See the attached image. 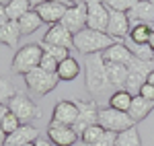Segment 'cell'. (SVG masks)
<instances>
[{"mask_svg":"<svg viewBox=\"0 0 154 146\" xmlns=\"http://www.w3.org/2000/svg\"><path fill=\"white\" fill-rule=\"evenodd\" d=\"M113 43H117L115 39L107 33L95 31V29H82L80 33L74 35V49H78L84 56H93V54H103L107 48H111Z\"/></svg>","mask_w":154,"mask_h":146,"instance_id":"1","label":"cell"},{"mask_svg":"<svg viewBox=\"0 0 154 146\" xmlns=\"http://www.w3.org/2000/svg\"><path fill=\"white\" fill-rule=\"evenodd\" d=\"M84 72H86V91L91 95L97 93H103L109 89V80H107V72H105V60L101 54H93V56H86V64H84Z\"/></svg>","mask_w":154,"mask_h":146,"instance_id":"2","label":"cell"},{"mask_svg":"<svg viewBox=\"0 0 154 146\" xmlns=\"http://www.w3.org/2000/svg\"><path fill=\"white\" fill-rule=\"evenodd\" d=\"M41 58H43V49H41V45H39V43H29V45H23V48L14 54L11 68H12V72L23 74L25 76L27 72L39 68Z\"/></svg>","mask_w":154,"mask_h":146,"instance_id":"3","label":"cell"},{"mask_svg":"<svg viewBox=\"0 0 154 146\" xmlns=\"http://www.w3.org/2000/svg\"><path fill=\"white\" fill-rule=\"evenodd\" d=\"M152 70H154V62H144L138 60V58H131L130 64H128V80H125L123 89L131 95H138L140 89L146 85L148 74Z\"/></svg>","mask_w":154,"mask_h":146,"instance_id":"4","label":"cell"},{"mask_svg":"<svg viewBox=\"0 0 154 146\" xmlns=\"http://www.w3.org/2000/svg\"><path fill=\"white\" fill-rule=\"evenodd\" d=\"M97 123H99L105 132H113V134H121V132H125L128 128H134V126H136L128 113L111 109L109 105L99 109V120H97Z\"/></svg>","mask_w":154,"mask_h":146,"instance_id":"5","label":"cell"},{"mask_svg":"<svg viewBox=\"0 0 154 146\" xmlns=\"http://www.w3.org/2000/svg\"><path fill=\"white\" fill-rule=\"evenodd\" d=\"M23 78H25L27 89H29L33 95H39V97H45L48 93H51L60 82L58 74L45 72V70H41V68H35V70L27 72Z\"/></svg>","mask_w":154,"mask_h":146,"instance_id":"6","label":"cell"},{"mask_svg":"<svg viewBox=\"0 0 154 146\" xmlns=\"http://www.w3.org/2000/svg\"><path fill=\"white\" fill-rule=\"evenodd\" d=\"M6 105H8V109L21 120V123H29V122H33V120H37V117H41L39 107H37L25 93H17Z\"/></svg>","mask_w":154,"mask_h":146,"instance_id":"7","label":"cell"},{"mask_svg":"<svg viewBox=\"0 0 154 146\" xmlns=\"http://www.w3.org/2000/svg\"><path fill=\"white\" fill-rule=\"evenodd\" d=\"M84 4H86V29L107 33L109 8L103 4V0H84Z\"/></svg>","mask_w":154,"mask_h":146,"instance_id":"8","label":"cell"},{"mask_svg":"<svg viewBox=\"0 0 154 146\" xmlns=\"http://www.w3.org/2000/svg\"><path fill=\"white\" fill-rule=\"evenodd\" d=\"M76 107H78V117H76V123L72 126L74 130H76V134L80 136L88 128V126H95L97 120H99V103H97L95 99H91V101H76Z\"/></svg>","mask_w":154,"mask_h":146,"instance_id":"9","label":"cell"},{"mask_svg":"<svg viewBox=\"0 0 154 146\" xmlns=\"http://www.w3.org/2000/svg\"><path fill=\"white\" fill-rule=\"evenodd\" d=\"M62 25L70 31L72 35H76L82 29H86V4L78 2V4L68 6V11L64 14V19H62Z\"/></svg>","mask_w":154,"mask_h":146,"instance_id":"10","label":"cell"},{"mask_svg":"<svg viewBox=\"0 0 154 146\" xmlns=\"http://www.w3.org/2000/svg\"><path fill=\"white\" fill-rule=\"evenodd\" d=\"M80 136L72 126H60V123H49L48 128V140L54 146H74Z\"/></svg>","mask_w":154,"mask_h":146,"instance_id":"11","label":"cell"},{"mask_svg":"<svg viewBox=\"0 0 154 146\" xmlns=\"http://www.w3.org/2000/svg\"><path fill=\"white\" fill-rule=\"evenodd\" d=\"M130 19L128 12L109 11V23H107V35H111L115 41H123L130 35Z\"/></svg>","mask_w":154,"mask_h":146,"instance_id":"12","label":"cell"},{"mask_svg":"<svg viewBox=\"0 0 154 146\" xmlns=\"http://www.w3.org/2000/svg\"><path fill=\"white\" fill-rule=\"evenodd\" d=\"M78 117V107H76V101H68V99H62L56 103L54 113H51V123H60V126H74Z\"/></svg>","mask_w":154,"mask_h":146,"instance_id":"13","label":"cell"},{"mask_svg":"<svg viewBox=\"0 0 154 146\" xmlns=\"http://www.w3.org/2000/svg\"><path fill=\"white\" fill-rule=\"evenodd\" d=\"M41 43H49V45H60V48L72 49V48H74V35H72L62 23L49 25V29L45 31V35H43V39H41Z\"/></svg>","mask_w":154,"mask_h":146,"instance_id":"14","label":"cell"},{"mask_svg":"<svg viewBox=\"0 0 154 146\" xmlns=\"http://www.w3.org/2000/svg\"><path fill=\"white\" fill-rule=\"evenodd\" d=\"M37 14L41 17V21L48 25H58L62 23V19H64V14L68 11V4H64V2H51V0H45L43 4H39L35 8Z\"/></svg>","mask_w":154,"mask_h":146,"instance_id":"15","label":"cell"},{"mask_svg":"<svg viewBox=\"0 0 154 146\" xmlns=\"http://www.w3.org/2000/svg\"><path fill=\"white\" fill-rule=\"evenodd\" d=\"M128 19H130V25H136V23L152 25L154 23V2L152 0H140L128 12Z\"/></svg>","mask_w":154,"mask_h":146,"instance_id":"16","label":"cell"},{"mask_svg":"<svg viewBox=\"0 0 154 146\" xmlns=\"http://www.w3.org/2000/svg\"><path fill=\"white\" fill-rule=\"evenodd\" d=\"M39 138V130L33 128L31 123H23L19 130H14L12 134H8L6 138V146H25V144H33Z\"/></svg>","mask_w":154,"mask_h":146,"instance_id":"17","label":"cell"},{"mask_svg":"<svg viewBox=\"0 0 154 146\" xmlns=\"http://www.w3.org/2000/svg\"><path fill=\"white\" fill-rule=\"evenodd\" d=\"M152 109H154V101H146V99L140 97V95H134L128 115L131 117L134 123H138V122H142V120H146Z\"/></svg>","mask_w":154,"mask_h":146,"instance_id":"18","label":"cell"},{"mask_svg":"<svg viewBox=\"0 0 154 146\" xmlns=\"http://www.w3.org/2000/svg\"><path fill=\"white\" fill-rule=\"evenodd\" d=\"M101 56H103V60H105V62H115V64H123V66H128L130 60L134 58V56H131V51L125 48V43H123V41L113 43V45H111V48H107Z\"/></svg>","mask_w":154,"mask_h":146,"instance_id":"19","label":"cell"},{"mask_svg":"<svg viewBox=\"0 0 154 146\" xmlns=\"http://www.w3.org/2000/svg\"><path fill=\"white\" fill-rule=\"evenodd\" d=\"M105 72H107L109 85L117 86V89H123L125 80H128V66L115 64V62H105Z\"/></svg>","mask_w":154,"mask_h":146,"instance_id":"20","label":"cell"},{"mask_svg":"<svg viewBox=\"0 0 154 146\" xmlns=\"http://www.w3.org/2000/svg\"><path fill=\"white\" fill-rule=\"evenodd\" d=\"M21 37H23V35H21L19 21H8L4 27H0V43L8 45V48H17Z\"/></svg>","mask_w":154,"mask_h":146,"instance_id":"21","label":"cell"},{"mask_svg":"<svg viewBox=\"0 0 154 146\" xmlns=\"http://www.w3.org/2000/svg\"><path fill=\"white\" fill-rule=\"evenodd\" d=\"M60 80H64V82H70L74 78H78V74H80V64L78 60H74V58H66V60H62L58 64V70H56Z\"/></svg>","mask_w":154,"mask_h":146,"instance_id":"22","label":"cell"},{"mask_svg":"<svg viewBox=\"0 0 154 146\" xmlns=\"http://www.w3.org/2000/svg\"><path fill=\"white\" fill-rule=\"evenodd\" d=\"M131 99H134L131 93H128L125 89H117V91L111 93V97H109V107L128 113V111H130V105H131Z\"/></svg>","mask_w":154,"mask_h":146,"instance_id":"23","label":"cell"},{"mask_svg":"<svg viewBox=\"0 0 154 146\" xmlns=\"http://www.w3.org/2000/svg\"><path fill=\"white\" fill-rule=\"evenodd\" d=\"M43 25V21H41V17L37 14V11L33 8V11H29L25 17H21L19 19V27H21V35H31V33H35L37 29Z\"/></svg>","mask_w":154,"mask_h":146,"instance_id":"24","label":"cell"},{"mask_svg":"<svg viewBox=\"0 0 154 146\" xmlns=\"http://www.w3.org/2000/svg\"><path fill=\"white\" fill-rule=\"evenodd\" d=\"M123 43H125V48L131 51L134 58L144 60V62H154V49L150 48L148 43H134L130 39H123Z\"/></svg>","mask_w":154,"mask_h":146,"instance_id":"25","label":"cell"},{"mask_svg":"<svg viewBox=\"0 0 154 146\" xmlns=\"http://www.w3.org/2000/svg\"><path fill=\"white\" fill-rule=\"evenodd\" d=\"M150 33H152V25L136 23V25L130 27V35L125 37V39H130V41H134V43H148Z\"/></svg>","mask_w":154,"mask_h":146,"instance_id":"26","label":"cell"},{"mask_svg":"<svg viewBox=\"0 0 154 146\" xmlns=\"http://www.w3.org/2000/svg\"><path fill=\"white\" fill-rule=\"evenodd\" d=\"M4 8H6V14H8V21H19V19L25 17L29 11H33L27 0H11Z\"/></svg>","mask_w":154,"mask_h":146,"instance_id":"27","label":"cell"},{"mask_svg":"<svg viewBox=\"0 0 154 146\" xmlns=\"http://www.w3.org/2000/svg\"><path fill=\"white\" fill-rule=\"evenodd\" d=\"M115 146H142V138H140V132L138 128H128L125 132L117 134L115 138Z\"/></svg>","mask_w":154,"mask_h":146,"instance_id":"28","label":"cell"},{"mask_svg":"<svg viewBox=\"0 0 154 146\" xmlns=\"http://www.w3.org/2000/svg\"><path fill=\"white\" fill-rule=\"evenodd\" d=\"M103 134H105V130H103L99 123L88 126L82 134H80V142H82V146H93V144H97V142L103 138Z\"/></svg>","mask_w":154,"mask_h":146,"instance_id":"29","label":"cell"},{"mask_svg":"<svg viewBox=\"0 0 154 146\" xmlns=\"http://www.w3.org/2000/svg\"><path fill=\"white\" fill-rule=\"evenodd\" d=\"M39 45H41V49H43V54L51 56V58L58 62V64L62 60H66V58H70V49H66V48H60V45H49V43H41V41H39Z\"/></svg>","mask_w":154,"mask_h":146,"instance_id":"30","label":"cell"},{"mask_svg":"<svg viewBox=\"0 0 154 146\" xmlns=\"http://www.w3.org/2000/svg\"><path fill=\"white\" fill-rule=\"evenodd\" d=\"M140 0H103L109 11H117V12H130Z\"/></svg>","mask_w":154,"mask_h":146,"instance_id":"31","label":"cell"},{"mask_svg":"<svg viewBox=\"0 0 154 146\" xmlns=\"http://www.w3.org/2000/svg\"><path fill=\"white\" fill-rule=\"evenodd\" d=\"M17 95V91H14V85H12L8 78H4V76H0V105H6L12 97Z\"/></svg>","mask_w":154,"mask_h":146,"instance_id":"32","label":"cell"},{"mask_svg":"<svg viewBox=\"0 0 154 146\" xmlns=\"http://www.w3.org/2000/svg\"><path fill=\"white\" fill-rule=\"evenodd\" d=\"M21 126H23V123H21V120H19L12 111H8V113H6V117H4V120H2V123H0V128L6 132V136L12 134L14 130H19Z\"/></svg>","mask_w":154,"mask_h":146,"instance_id":"33","label":"cell"},{"mask_svg":"<svg viewBox=\"0 0 154 146\" xmlns=\"http://www.w3.org/2000/svg\"><path fill=\"white\" fill-rule=\"evenodd\" d=\"M39 68H41V70H45V72L56 74V70H58V62L54 60L51 56L43 54V58H41V62H39Z\"/></svg>","mask_w":154,"mask_h":146,"instance_id":"34","label":"cell"},{"mask_svg":"<svg viewBox=\"0 0 154 146\" xmlns=\"http://www.w3.org/2000/svg\"><path fill=\"white\" fill-rule=\"evenodd\" d=\"M115 138H117V134H113V132H105L103 138H101L97 144H93V146H115Z\"/></svg>","mask_w":154,"mask_h":146,"instance_id":"35","label":"cell"},{"mask_svg":"<svg viewBox=\"0 0 154 146\" xmlns=\"http://www.w3.org/2000/svg\"><path fill=\"white\" fill-rule=\"evenodd\" d=\"M138 95H140V97H144L146 101H154V86L146 82V85L140 89V93H138Z\"/></svg>","mask_w":154,"mask_h":146,"instance_id":"36","label":"cell"},{"mask_svg":"<svg viewBox=\"0 0 154 146\" xmlns=\"http://www.w3.org/2000/svg\"><path fill=\"white\" fill-rule=\"evenodd\" d=\"M6 23H8V14H6V8L0 4V27H4Z\"/></svg>","mask_w":154,"mask_h":146,"instance_id":"37","label":"cell"},{"mask_svg":"<svg viewBox=\"0 0 154 146\" xmlns=\"http://www.w3.org/2000/svg\"><path fill=\"white\" fill-rule=\"evenodd\" d=\"M33 146H54V144H51L49 140H45V138H41V136H39V138L35 140V144H33Z\"/></svg>","mask_w":154,"mask_h":146,"instance_id":"38","label":"cell"},{"mask_svg":"<svg viewBox=\"0 0 154 146\" xmlns=\"http://www.w3.org/2000/svg\"><path fill=\"white\" fill-rule=\"evenodd\" d=\"M8 105H0V123H2V120H4V117H6V113H8Z\"/></svg>","mask_w":154,"mask_h":146,"instance_id":"39","label":"cell"},{"mask_svg":"<svg viewBox=\"0 0 154 146\" xmlns=\"http://www.w3.org/2000/svg\"><path fill=\"white\" fill-rule=\"evenodd\" d=\"M6 138H8V136H6V132L0 128V146H6Z\"/></svg>","mask_w":154,"mask_h":146,"instance_id":"40","label":"cell"},{"mask_svg":"<svg viewBox=\"0 0 154 146\" xmlns=\"http://www.w3.org/2000/svg\"><path fill=\"white\" fill-rule=\"evenodd\" d=\"M27 2L31 4V8H37V6H39V4H43L45 0H27Z\"/></svg>","mask_w":154,"mask_h":146,"instance_id":"41","label":"cell"},{"mask_svg":"<svg viewBox=\"0 0 154 146\" xmlns=\"http://www.w3.org/2000/svg\"><path fill=\"white\" fill-rule=\"evenodd\" d=\"M146 82H148V85H152V86H154V70H152V72H150V74H148V80H146Z\"/></svg>","mask_w":154,"mask_h":146,"instance_id":"42","label":"cell"},{"mask_svg":"<svg viewBox=\"0 0 154 146\" xmlns=\"http://www.w3.org/2000/svg\"><path fill=\"white\" fill-rule=\"evenodd\" d=\"M148 45L154 49V29H152V33H150V39H148Z\"/></svg>","mask_w":154,"mask_h":146,"instance_id":"43","label":"cell"},{"mask_svg":"<svg viewBox=\"0 0 154 146\" xmlns=\"http://www.w3.org/2000/svg\"><path fill=\"white\" fill-rule=\"evenodd\" d=\"M66 2H68V4H70V6H72V4H78L80 0H66Z\"/></svg>","mask_w":154,"mask_h":146,"instance_id":"44","label":"cell"},{"mask_svg":"<svg viewBox=\"0 0 154 146\" xmlns=\"http://www.w3.org/2000/svg\"><path fill=\"white\" fill-rule=\"evenodd\" d=\"M8 2H11V0H0V4H2V6H6Z\"/></svg>","mask_w":154,"mask_h":146,"instance_id":"45","label":"cell"},{"mask_svg":"<svg viewBox=\"0 0 154 146\" xmlns=\"http://www.w3.org/2000/svg\"><path fill=\"white\" fill-rule=\"evenodd\" d=\"M33 144H35V142H33ZM33 144H25V146H33Z\"/></svg>","mask_w":154,"mask_h":146,"instance_id":"46","label":"cell"},{"mask_svg":"<svg viewBox=\"0 0 154 146\" xmlns=\"http://www.w3.org/2000/svg\"><path fill=\"white\" fill-rule=\"evenodd\" d=\"M152 29H154V23H152Z\"/></svg>","mask_w":154,"mask_h":146,"instance_id":"47","label":"cell"},{"mask_svg":"<svg viewBox=\"0 0 154 146\" xmlns=\"http://www.w3.org/2000/svg\"><path fill=\"white\" fill-rule=\"evenodd\" d=\"M80 2H84V0H80Z\"/></svg>","mask_w":154,"mask_h":146,"instance_id":"48","label":"cell"},{"mask_svg":"<svg viewBox=\"0 0 154 146\" xmlns=\"http://www.w3.org/2000/svg\"><path fill=\"white\" fill-rule=\"evenodd\" d=\"M152 2H154V0H152Z\"/></svg>","mask_w":154,"mask_h":146,"instance_id":"49","label":"cell"}]
</instances>
